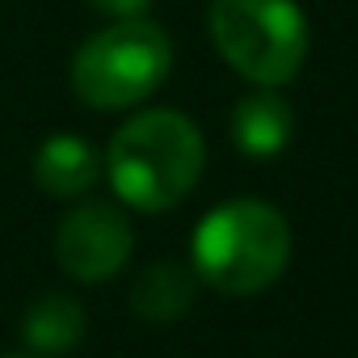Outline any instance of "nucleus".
<instances>
[{
	"label": "nucleus",
	"instance_id": "obj_1",
	"mask_svg": "<svg viewBox=\"0 0 358 358\" xmlns=\"http://www.w3.org/2000/svg\"><path fill=\"white\" fill-rule=\"evenodd\" d=\"M207 160L199 127L177 110H148L122 122L106 152L114 194L135 211H169L199 182Z\"/></svg>",
	"mask_w": 358,
	"mask_h": 358
},
{
	"label": "nucleus",
	"instance_id": "obj_2",
	"mask_svg": "<svg viewBox=\"0 0 358 358\" xmlns=\"http://www.w3.org/2000/svg\"><path fill=\"white\" fill-rule=\"evenodd\" d=\"M291 228L262 199H232L194 228V274L224 295H257L282 278Z\"/></svg>",
	"mask_w": 358,
	"mask_h": 358
},
{
	"label": "nucleus",
	"instance_id": "obj_3",
	"mask_svg": "<svg viewBox=\"0 0 358 358\" xmlns=\"http://www.w3.org/2000/svg\"><path fill=\"white\" fill-rule=\"evenodd\" d=\"M173 68L169 34L148 17H118L72 59V93L93 110H127L152 97Z\"/></svg>",
	"mask_w": 358,
	"mask_h": 358
},
{
	"label": "nucleus",
	"instance_id": "obj_4",
	"mask_svg": "<svg viewBox=\"0 0 358 358\" xmlns=\"http://www.w3.org/2000/svg\"><path fill=\"white\" fill-rule=\"evenodd\" d=\"M211 38L249 85L278 89L308 59V17L295 0H211Z\"/></svg>",
	"mask_w": 358,
	"mask_h": 358
},
{
	"label": "nucleus",
	"instance_id": "obj_5",
	"mask_svg": "<svg viewBox=\"0 0 358 358\" xmlns=\"http://www.w3.org/2000/svg\"><path fill=\"white\" fill-rule=\"evenodd\" d=\"M131 224L110 203H80L59 220L55 232V257L76 282H106L114 278L131 257Z\"/></svg>",
	"mask_w": 358,
	"mask_h": 358
},
{
	"label": "nucleus",
	"instance_id": "obj_6",
	"mask_svg": "<svg viewBox=\"0 0 358 358\" xmlns=\"http://www.w3.org/2000/svg\"><path fill=\"white\" fill-rule=\"evenodd\" d=\"M97 177H101V160L93 143L80 135H51L34 156V182L51 199H76L89 186H97Z\"/></svg>",
	"mask_w": 358,
	"mask_h": 358
},
{
	"label": "nucleus",
	"instance_id": "obj_7",
	"mask_svg": "<svg viewBox=\"0 0 358 358\" xmlns=\"http://www.w3.org/2000/svg\"><path fill=\"white\" fill-rule=\"evenodd\" d=\"M291 127H295V114L291 106L274 93V89H262V93H249L245 101H236L232 110V139L245 156L253 160H270L278 156L287 143H291Z\"/></svg>",
	"mask_w": 358,
	"mask_h": 358
},
{
	"label": "nucleus",
	"instance_id": "obj_8",
	"mask_svg": "<svg viewBox=\"0 0 358 358\" xmlns=\"http://www.w3.org/2000/svg\"><path fill=\"white\" fill-rule=\"evenodd\" d=\"M194 287H199V274H190L186 266L177 262H152L135 287H131V308L143 316V320H177L190 303H194Z\"/></svg>",
	"mask_w": 358,
	"mask_h": 358
},
{
	"label": "nucleus",
	"instance_id": "obj_9",
	"mask_svg": "<svg viewBox=\"0 0 358 358\" xmlns=\"http://www.w3.org/2000/svg\"><path fill=\"white\" fill-rule=\"evenodd\" d=\"M22 333H26V345L38 354H68L85 337V312L72 295H59V291L38 295L22 320Z\"/></svg>",
	"mask_w": 358,
	"mask_h": 358
},
{
	"label": "nucleus",
	"instance_id": "obj_10",
	"mask_svg": "<svg viewBox=\"0 0 358 358\" xmlns=\"http://www.w3.org/2000/svg\"><path fill=\"white\" fill-rule=\"evenodd\" d=\"M89 5L101 13H114V17H139L148 9V0H89Z\"/></svg>",
	"mask_w": 358,
	"mask_h": 358
}]
</instances>
